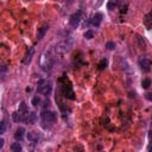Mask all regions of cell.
Returning a JSON list of instances; mask_svg holds the SVG:
<instances>
[{"mask_svg":"<svg viewBox=\"0 0 152 152\" xmlns=\"http://www.w3.org/2000/svg\"><path fill=\"white\" fill-rule=\"evenodd\" d=\"M52 63H51V56L48 51H44L42 54V57H40V67H42L43 70L48 71L51 68Z\"/></svg>","mask_w":152,"mask_h":152,"instance_id":"6da1fadb","label":"cell"},{"mask_svg":"<svg viewBox=\"0 0 152 152\" xmlns=\"http://www.w3.org/2000/svg\"><path fill=\"white\" fill-rule=\"evenodd\" d=\"M51 89H52V87H51V83H49V82H45V81H40L39 87H38V93H39V94L48 96L49 94H50Z\"/></svg>","mask_w":152,"mask_h":152,"instance_id":"7a4b0ae2","label":"cell"},{"mask_svg":"<svg viewBox=\"0 0 152 152\" xmlns=\"http://www.w3.org/2000/svg\"><path fill=\"white\" fill-rule=\"evenodd\" d=\"M42 119L45 121V122H49V124H52L55 122L57 119V114L52 110H44L42 113Z\"/></svg>","mask_w":152,"mask_h":152,"instance_id":"3957f363","label":"cell"},{"mask_svg":"<svg viewBox=\"0 0 152 152\" xmlns=\"http://www.w3.org/2000/svg\"><path fill=\"white\" fill-rule=\"evenodd\" d=\"M22 120H24L26 124L33 125V124H36V121H37V114L34 112L26 113V114H24V116L22 118Z\"/></svg>","mask_w":152,"mask_h":152,"instance_id":"277c9868","label":"cell"},{"mask_svg":"<svg viewBox=\"0 0 152 152\" xmlns=\"http://www.w3.org/2000/svg\"><path fill=\"white\" fill-rule=\"evenodd\" d=\"M80 19H81V12L77 11L76 13H74L73 16L70 17V19H69V23H70L71 27H74V29L77 27L79 24H80Z\"/></svg>","mask_w":152,"mask_h":152,"instance_id":"5b68a950","label":"cell"},{"mask_svg":"<svg viewBox=\"0 0 152 152\" xmlns=\"http://www.w3.org/2000/svg\"><path fill=\"white\" fill-rule=\"evenodd\" d=\"M33 55H34V48H30V50L27 51V54H26V56H25V58H24V64H30L31 63V61H32V57H33Z\"/></svg>","mask_w":152,"mask_h":152,"instance_id":"8992f818","label":"cell"},{"mask_svg":"<svg viewBox=\"0 0 152 152\" xmlns=\"http://www.w3.org/2000/svg\"><path fill=\"white\" fill-rule=\"evenodd\" d=\"M139 65L144 71H149L150 70V61L147 58H140L139 59Z\"/></svg>","mask_w":152,"mask_h":152,"instance_id":"52a82bcc","label":"cell"},{"mask_svg":"<svg viewBox=\"0 0 152 152\" xmlns=\"http://www.w3.org/2000/svg\"><path fill=\"white\" fill-rule=\"evenodd\" d=\"M48 30H49L48 25H43L40 29H38V32H37V38H38V40L44 38V36H45V33L48 32Z\"/></svg>","mask_w":152,"mask_h":152,"instance_id":"ba28073f","label":"cell"},{"mask_svg":"<svg viewBox=\"0 0 152 152\" xmlns=\"http://www.w3.org/2000/svg\"><path fill=\"white\" fill-rule=\"evenodd\" d=\"M101 20H102V14L101 13H95L90 22H92V24H93L94 26H99L100 24H101Z\"/></svg>","mask_w":152,"mask_h":152,"instance_id":"9c48e42d","label":"cell"},{"mask_svg":"<svg viewBox=\"0 0 152 152\" xmlns=\"http://www.w3.org/2000/svg\"><path fill=\"white\" fill-rule=\"evenodd\" d=\"M27 140L30 143H37L38 141V134L36 132H29L27 133Z\"/></svg>","mask_w":152,"mask_h":152,"instance_id":"30bf717a","label":"cell"},{"mask_svg":"<svg viewBox=\"0 0 152 152\" xmlns=\"http://www.w3.org/2000/svg\"><path fill=\"white\" fill-rule=\"evenodd\" d=\"M24 133H25V130L23 128V127H19L17 130V132H16V134H14V138L17 139V140H23V138H24Z\"/></svg>","mask_w":152,"mask_h":152,"instance_id":"8fae6325","label":"cell"},{"mask_svg":"<svg viewBox=\"0 0 152 152\" xmlns=\"http://www.w3.org/2000/svg\"><path fill=\"white\" fill-rule=\"evenodd\" d=\"M69 44H67V43H61V44H58V46L56 48V50L58 51V52H67L68 50H69Z\"/></svg>","mask_w":152,"mask_h":152,"instance_id":"7c38bea8","label":"cell"},{"mask_svg":"<svg viewBox=\"0 0 152 152\" xmlns=\"http://www.w3.org/2000/svg\"><path fill=\"white\" fill-rule=\"evenodd\" d=\"M151 13H147L146 16H145V19H144V23H145V26H146V29H151Z\"/></svg>","mask_w":152,"mask_h":152,"instance_id":"4fadbf2b","label":"cell"},{"mask_svg":"<svg viewBox=\"0 0 152 152\" xmlns=\"http://www.w3.org/2000/svg\"><path fill=\"white\" fill-rule=\"evenodd\" d=\"M11 150L13 152H19V151H22V145L19 143H13L11 145Z\"/></svg>","mask_w":152,"mask_h":152,"instance_id":"5bb4252c","label":"cell"},{"mask_svg":"<svg viewBox=\"0 0 152 152\" xmlns=\"http://www.w3.org/2000/svg\"><path fill=\"white\" fill-rule=\"evenodd\" d=\"M150 86H151V80L150 79H144L143 82H141V87H143L144 89H147Z\"/></svg>","mask_w":152,"mask_h":152,"instance_id":"9a60e30c","label":"cell"},{"mask_svg":"<svg viewBox=\"0 0 152 152\" xmlns=\"http://www.w3.org/2000/svg\"><path fill=\"white\" fill-rule=\"evenodd\" d=\"M6 130H7V126H6V122L5 121H0V134H4L6 133Z\"/></svg>","mask_w":152,"mask_h":152,"instance_id":"2e32d148","label":"cell"},{"mask_svg":"<svg viewBox=\"0 0 152 152\" xmlns=\"http://www.w3.org/2000/svg\"><path fill=\"white\" fill-rule=\"evenodd\" d=\"M85 38H87V39H92V38H94V32L92 31V30H88V31H86Z\"/></svg>","mask_w":152,"mask_h":152,"instance_id":"e0dca14e","label":"cell"},{"mask_svg":"<svg viewBox=\"0 0 152 152\" xmlns=\"http://www.w3.org/2000/svg\"><path fill=\"white\" fill-rule=\"evenodd\" d=\"M107 64H108L107 59H102L101 62H100V64H99V67H100V69H101V70H103V69H106Z\"/></svg>","mask_w":152,"mask_h":152,"instance_id":"ac0fdd59","label":"cell"},{"mask_svg":"<svg viewBox=\"0 0 152 152\" xmlns=\"http://www.w3.org/2000/svg\"><path fill=\"white\" fill-rule=\"evenodd\" d=\"M12 119H13V121H19L20 120V115L18 112H14L13 114H12Z\"/></svg>","mask_w":152,"mask_h":152,"instance_id":"d6986e66","label":"cell"},{"mask_svg":"<svg viewBox=\"0 0 152 152\" xmlns=\"http://www.w3.org/2000/svg\"><path fill=\"white\" fill-rule=\"evenodd\" d=\"M39 103H40V99L38 98V96H36V98L32 99V105H33V106H38Z\"/></svg>","mask_w":152,"mask_h":152,"instance_id":"ffe728a7","label":"cell"},{"mask_svg":"<svg viewBox=\"0 0 152 152\" xmlns=\"http://www.w3.org/2000/svg\"><path fill=\"white\" fill-rule=\"evenodd\" d=\"M106 46H107L108 50H114V49H115V44H114V42H108Z\"/></svg>","mask_w":152,"mask_h":152,"instance_id":"44dd1931","label":"cell"},{"mask_svg":"<svg viewBox=\"0 0 152 152\" xmlns=\"http://www.w3.org/2000/svg\"><path fill=\"white\" fill-rule=\"evenodd\" d=\"M25 109H26L25 102H20V105H19V110H25Z\"/></svg>","mask_w":152,"mask_h":152,"instance_id":"7402d4cb","label":"cell"},{"mask_svg":"<svg viewBox=\"0 0 152 152\" xmlns=\"http://www.w3.org/2000/svg\"><path fill=\"white\" fill-rule=\"evenodd\" d=\"M116 5V0H114V1H110L109 4H108V9L112 10L113 9V6H115Z\"/></svg>","mask_w":152,"mask_h":152,"instance_id":"603a6c76","label":"cell"},{"mask_svg":"<svg viewBox=\"0 0 152 152\" xmlns=\"http://www.w3.org/2000/svg\"><path fill=\"white\" fill-rule=\"evenodd\" d=\"M49 105H50V102H49V100L46 99V100L44 101V105H43V107H44V108H48V107H49Z\"/></svg>","mask_w":152,"mask_h":152,"instance_id":"cb8c5ba5","label":"cell"},{"mask_svg":"<svg viewBox=\"0 0 152 152\" xmlns=\"http://www.w3.org/2000/svg\"><path fill=\"white\" fill-rule=\"evenodd\" d=\"M4 144H5V140H4L3 138H0V150L4 147Z\"/></svg>","mask_w":152,"mask_h":152,"instance_id":"d4e9b609","label":"cell"},{"mask_svg":"<svg viewBox=\"0 0 152 152\" xmlns=\"http://www.w3.org/2000/svg\"><path fill=\"white\" fill-rule=\"evenodd\" d=\"M138 40H139V45H140L141 48H143V46H144V40H141V37L138 36Z\"/></svg>","mask_w":152,"mask_h":152,"instance_id":"484cf974","label":"cell"},{"mask_svg":"<svg viewBox=\"0 0 152 152\" xmlns=\"http://www.w3.org/2000/svg\"><path fill=\"white\" fill-rule=\"evenodd\" d=\"M146 99H147V100H151V99H152V98H151V94H150V93L146 94Z\"/></svg>","mask_w":152,"mask_h":152,"instance_id":"4316f807","label":"cell"}]
</instances>
